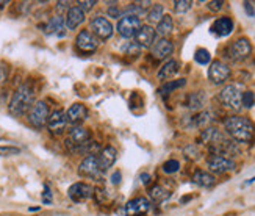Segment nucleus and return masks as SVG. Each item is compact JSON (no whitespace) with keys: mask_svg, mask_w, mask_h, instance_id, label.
I'll return each mask as SVG.
<instances>
[{"mask_svg":"<svg viewBox=\"0 0 255 216\" xmlns=\"http://www.w3.org/2000/svg\"><path fill=\"white\" fill-rule=\"evenodd\" d=\"M224 127L236 143H249L255 135V125L244 116H230L225 119Z\"/></svg>","mask_w":255,"mask_h":216,"instance_id":"nucleus-1","label":"nucleus"},{"mask_svg":"<svg viewBox=\"0 0 255 216\" xmlns=\"http://www.w3.org/2000/svg\"><path fill=\"white\" fill-rule=\"evenodd\" d=\"M33 101H35V89L29 83H24L13 94L10 105H8V110H10L13 116H22L29 110H32V107L35 105Z\"/></svg>","mask_w":255,"mask_h":216,"instance_id":"nucleus-2","label":"nucleus"},{"mask_svg":"<svg viewBox=\"0 0 255 216\" xmlns=\"http://www.w3.org/2000/svg\"><path fill=\"white\" fill-rule=\"evenodd\" d=\"M219 101L224 107L230 108V110L240 111L243 107V93L236 85H227L221 89Z\"/></svg>","mask_w":255,"mask_h":216,"instance_id":"nucleus-3","label":"nucleus"},{"mask_svg":"<svg viewBox=\"0 0 255 216\" xmlns=\"http://www.w3.org/2000/svg\"><path fill=\"white\" fill-rule=\"evenodd\" d=\"M117 33H119L122 38H133V36H136V33L140 32L141 29V21L138 16L135 14H124L119 22H117Z\"/></svg>","mask_w":255,"mask_h":216,"instance_id":"nucleus-4","label":"nucleus"},{"mask_svg":"<svg viewBox=\"0 0 255 216\" xmlns=\"http://www.w3.org/2000/svg\"><path fill=\"white\" fill-rule=\"evenodd\" d=\"M49 116L50 114H49L47 104H45L44 101H39L32 107V110L29 113V122L36 129H42L44 125L47 124Z\"/></svg>","mask_w":255,"mask_h":216,"instance_id":"nucleus-5","label":"nucleus"},{"mask_svg":"<svg viewBox=\"0 0 255 216\" xmlns=\"http://www.w3.org/2000/svg\"><path fill=\"white\" fill-rule=\"evenodd\" d=\"M88 141H91V133H89V130L85 129V127H80V125H75V127L69 132V137L66 140V146L72 152H77Z\"/></svg>","mask_w":255,"mask_h":216,"instance_id":"nucleus-6","label":"nucleus"},{"mask_svg":"<svg viewBox=\"0 0 255 216\" xmlns=\"http://www.w3.org/2000/svg\"><path fill=\"white\" fill-rule=\"evenodd\" d=\"M89 27H91V30H93V35L97 36L99 39H104V41L110 39L111 36H113V32H114L111 22L108 21L107 17H104V16L93 17V19H91Z\"/></svg>","mask_w":255,"mask_h":216,"instance_id":"nucleus-7","label":"nucleus"},{"mask_svg":"<svg viewBox=\"0 0 255 216\" xmlns=\"http://www.w3.org/2000/svg\"><path fill=\"white\" fill-rule=\"evenodd\" d=\"M251 53H252V46L248 38H238L229 47V57L233 61H243L246 58H249Z\"/></svg>","mask_w":255,"mask_h":216,"instance_id":"nucleus-8","label":"nucleus"},{"mask_svg":"<svg viewBox=\"0 0 255 216\" xmlns=\"http://www.w3.org/2000/svg\"><path fill=\"white\" fill-rule=\"evenodd\" d=\"M230 77V68L225 63L216 60L208 68V78L213 85H222Z\"/></svg>","mask_w":255,"mask_h":216,"instance_id":"nucleus-9","label":"nucleus"},{"mask_svg":"<svg viewBox=\"0 0 255 216\" xmlns=\"http://www.w3.org/2000/svg\"><path fill=\"white\" fill-rule=\"evenodd\" d=\"M208 169L215 174H225L230 173V171H235L236 165L232 158H227L222 155H212L210 158L207 160Z\"/></svg>","mask_w":255,"mask_h":216,"instance_id":"nucleus-10","label":"nucleus"},{"mask_svg":"<svg viewBox=\"0 0 255 216\" xmlns=\"http://www.w3.org/2000/svg\"><path fill=\"white\" fill-rule=\"evenodd\" d=\"M78 174L81 177H88V179H99L102 174V169L99 165V158L96 155H88L83 158V161L78 166Z\"/></svg>","mask_w":255,"mask_h":216,"instance_id":"nucleus-11","label":"nucleus"},{"mask_svg":"<svg viewBox=\"0 0 255 216\" xmlns=\"http://www.w3.org/2000/svg\"><path fill=\"white\" fill-rule=\"evenodd\" d=\"M150 210V201L147 197H136V199L127 202L125 216H146Z\"/></svg>","mask_w":255,"mask_h":216,"instance_id":"nucleus-12","label":"nucleus"},{"mask_svg":"<svg viewBox=\"0 0 255 216\" xmlns=\"http://www.w3.org/2000/svg\"><path fill=\"white\" fill-rule=\"evenodd\" d=\"M68 194L74 202H83V201H88L89 197L94 196V188L88 183L77 182L69 188Z\"/></svg>","mask_w":255,"mask_h":216,"instance_id":"nucleus-13","label":"nucleus"},{"mask_svg":"<svg viewBox=\"0 0 255 216\" xmlns=\"http://www.w3.org/2000/svg\"><path fill=\"white\" fill-rule=\"evenodd\" d=\"M66 125H68V118H66V113L63 110H55L49 116L47 127L52 135H61L66 130Z\"/></svg>","mask_w":255,"mask_h":216,"instance_id":"nucleus-14","label":"nucleus"},{"mask_svg":"<svg viewBox=\"0 0 255 216\" xmlns=\"http://www.w3.org/2000/svg\"><path fill=\"white\" fill-rule=\"evenodd\" d=\"M75 44H77L78 50L85 52V53H93L97 49V39H96V36L91 33V32H88V30H81L77 35Z\"/></svg>","mask_w":255,"mask_h":216,"instance_id":"nucleus-15","label":"nucleus"},{"mask_svg":"<svg viewBox=\"0 0 255 216\" xmlns=\"http://www.w3.org/2000/svg\"><path fill=\"white\" fill-rule=\"evenodd\" d=\"M155 36H157V30L153 29L152 25H141V29L136 33L135 38H136V42H138L143 49L144 47L147 49L155 44Z\"/></svg>","mask_w":255,"mask_h":216,"instance_id":"nucleus-16","label":"nucleus"},{"mask_svg":"<svg viewBox=\"0 0 255 216\" xmlns=\"http://www.w3.org/2000/svg\"><path fill=\"white\" fill-rule=\"evenodd\" d=\"M150 50H152V55L155 57L157 60H165L169 55H172V52H174V46H172V42L168 38H160L150 47Z\"/></svg>","mask_w":255,"mask_h":216,"instance_id":"nucleus-17","label":"nucleus"},{"mask_svg":"<svg viewBox=\"0 0 255 216\" xmlns=\"http://www.w3.org/2000/svg\"><path fill=\"white\" fill-rule=\"evenodd\" d=\"M66 29L68 30H75L80 24L85 22V11L78 6H71L66 14Z\"/></svg>","mask_w":255,"mask_h":216,"instance_id":"nucleus-18","label":"nucleus"},{"mask_svg":"<svg viewBox=\"0 0 255 216\" xmlns=\"http://www.w3.org/2000/svg\"><path fill=\"white\" fill-rule=\"evenodd\" d=\"M225 140V135L218 130L216 127H207L205 130H202V135H200V141L204 144H208L210 147L218 146L219 143H222Z\"/></svg>","mask_w":255,"mask_h":216,"instance_id":"nucleus-19","label":"nucleus"},{"mask_svg":"<svg viewBox=\"0 0 255 216\" xmlns=\"http://www.w3.org/2000/svg\"><path fill=\"white\" fill-rule=\"evenodd\" d=\"M88 116V110L83 104H74L69 107V110L66 113L68 122H71L72 125H78L80 122H83Z\"/></svg>","mask_w":255,"mask_h":216,"instance_id":"nucleus-20","label":"nucleus"},{"mask_svg":"<svg viewBox=\"0 0 255 216\" xmlns=\"http://www.w3.org/2000/svg\"><path fill=\"white\" fill-rule=\"evenodd\" d=\"M99 165H100V169H102V173H105V171L108 168H111L114 165V161L117 158V150L111 146H108L105 149L100 150V154H99Z\"/></svg>","mask_w":255,"mask_h":216,"instance_id":"nucleus-21","label":"nucleus"},{"mask_svg":"<svg viewBox=\"0 0 255 216\" xmlns=\"http://www.w3.org/2000/svg\"><path fill=\"white\" fill-rule=\"evenodd\" d=\"M233 30V21L230 17H219V19H216L215 24L212 25V32L216 35V36H229Z\"/></svg>","mask_w":255,"mask_h":216,"instance_id":"nucleus-22","label":"nucleus"},{"mask_svg":"<svg viewBox=\"0 0 255 216\" xmlns=\"http://www.w3.org/2000/svg\"><path fill=\"white\" fill-rule=\"evenodd\" d=\"M193 182L199 186H202V188H210L215 185L216 182V179L213 174L210 173H207V171H196V174L193 177Z\"/></svg>","mask_w":255,"mask_h":216,"instance_id":"nucleus-23","label":"nucleus"},{"mask_svg":"<svg viewBox=\"0 0 255 216\" xmlns=\"http://www.w3.org/2000/svg\"><path fill=\"white\" fill-rule=\"evenodd\" d=\"M179 71V63L176 60H168L165 65L161 66V69L158 71V78L160 80H168L172 75H176Z\"/></svg>","mask_w":255,"mask_h":216,"instance_id":"nucleus-24","label":"nucleus"},{"mask_svg":"<svg viewBox=\"0 0 255 216\" xmlns=\"http://www.w3.org/2000/svg\"><path fill=\"white\" fill-rule=\"evenodd\" d=\"M205 102H207V96L204 91L191 93L188 97V107L191 108V110H200V108H204Z\"/></svg>","mask_w":255,"mask_h":216,"instance_id":"nucleus-25","label":"nucleus"},{"mask_svg":"<svg viewBox=\"0 0 255 216\" xmlns=\"http://www.w3.org/2000/svg\"><path fill=\"white\" fill-rule=\"evenodd\" d=\"M66 27L65 17L63 16H53L52 19L49 21V24L45 25V33L52 35V33H60L63 29Z\"/></svg>","mask_w":255,"mask_h":216,"instance_id":"nucleus-26","label":"nucleus"},{"mask_svg":"<svg viewBox=\"0 0 255 216\" xmlns=\"http://www.w3.org/2000/svg\"><path fill=\"white\" fill-rule=\"evenodd\" d=\"M149 196L155 202H163V201H166L168 197L171 196V191L166 190V188L163 186V185H158L157 183V185H153L150 190H149Z\"/></svg>","mask_w":255,"mask_h":216,"instance_id":"nucleus-27","label":"nucleus"},{"mask_svg":"<svg viewBox=\"0 0 255 216\" xmlns=\"http://www.w3.org/2000/svg\"><path fill=\"white\" fill-rule=\"evenodd\" d=\"M186 85V80L185 78H179V80H171V82H166L165 85L160 86V94L161 96H168L171 94L172 91H176V89L182 88Z\"/></svg>","mask_w":255,"mask_h":216,"instance_id":"nucleus-28","label":"nucleus"},{"mask_svg":"<svg viewBox=\"0 0 255 216\" xmlns=\"http://www.w3.org/2000/svg\"><path fill=\"white\" fill-rule=\"evenodd\" d=\"M172 29H174V24H172V17L171 16H163V19L158 22L157 25V33L161 35L163 38H166V36L172 32Z\"/></svg>","mask_w":255,"mask_h":216,"instance_id":"nucleus-29","label":"nucleus"},{"mask_svg":"<svg viewBox=\"0 0 255 216\" xmlns=\"http://www.w3.org/2000/svg\"><path fill=\"white\" fill-rule=\"evenodd\" d=\"M147 19L150 22H160L163 19V5L157 3V5H152L150 6V11L147 13Z\"/></svg>","mask_w":255,"mask_h":216,"instance_id":"nucleus-30","label":"nucleus"},{"mask_svg":"<svg viewBox=\"0 0 255 216\" xmlns=\"http://www.w3.org/2000/svg\"><path fill=\"white\" fill-rule=\"evenodd\" d=\"M212 122V113L210 111H202L194 118V125L196 127H207Z\"/></svg>","mask_w":255,"mask_h":216,"instance_id":"nucleus-31","label":"nucleus"},{"mask_svg":"<svg viewBox=\"0 0 255 216\" xmlns=\"http://www.w3.org/2000/svg\"><path fill=\"white\" fill-rule=\"evenodd\" d=\"M194 60L199 63V65H208L212 61V55L207 49H199L194 53Z\"/></svg>","mask_w":255,"mask_h":216,"instance_id":"nucleus-32","label":"nucleus"},{"mask_svg":"<svg viewBox=\"0 0 255 216\" xmlns=\"http://www.w3.org/2000/svg\"><path fill=\"white\" fill-rule=\"evenodd\" d=\"M191 3L189 0H176L174 2V10H176V13H179V14H182V13H186L189 8H191Z\"/></svg>","mask_w":255,"mask_h":216,"instance_id":"nucleus-33","label":"nucleus"},{"mask_svg":"<svg viewBox=\"0 0 255 216\" xmlns=\"http://www.w3.org/2000/svg\"><path fill=\"white\" fill-rule=\"evenodd\" d=\"M180 169V163L177 160H168L165 165H163V171H165L166 174H174Z\"/></svg>","mask_w":255,"mask_h":216,"instance_id":"nucleus-34","label":"nucleus"},{"mask_svg":"<svg viewBox=\"0 0 255 216\" xmlns=\"http://www.w3.org/2000/svg\"><path fill=\"white\" fill-rule=\"evenodd\" d=\"M21 154L19 147H13V146H0V157H8V155H17Z\"/></svg>","mask_w":255,"mask_h":216,"instance_id":"nucleus-35","label":"nucleus"},{"mask_svg":"<svg viewBox=\"0 0 255 216\" xmlns=\"http://www.w3.org/2000/svg\"><path fill=\"white\" fill-rule=\"evenodd\" d=\"M255 104V94L252 91H246L243 93V107L246 108H252Z\"/></svg>","mask_w":255,"mask_h":216,"instance_id":"nucleus-36","label":"nucleus"},{"mask_svg":"<svg viewBox=\"0 0 255 216\" xmlns=\"http://www.w3.org/2000/svg\"><path fill=\"white\" fill-rule=\"evenodd\" d=\"M52 191H50V186L49 185H44V193H42V204L49 205L52 204Z\"/></svg>","mask_w":255,"mask_h":216,"instance_id":"nucleus-37","label":"nucleus"},{"mask_svg":"<svg viewBox=\"0 0 255 216\" xmlns=\"http://www.w3.org/2000/svg\"><path fill=\"white\" fill-rule=\"evenodd\" d=\"M141 46L138 42H130L129 44V47H127L125 50H127V53H129V55H138V53L141 52Z\"/></svg>","mask_w":255,"mask_h":216,"instance_id":"nucleus-38","label":"nucleus"},{"mask_svg":"<svg viewBox=\"0 0 255 216\" xmlns=\"http://www.w3.org/2000/svg\"><path fill=\"white\" fill-rule=\"evenodd\" d=\"M94 5H96V0H85V2H78V8H81L83 11L93 10Z\"/></svg>","mask_w":255,"mask_h":216,"instance_id":"nucleus-39","label":"nucleus"},{"mask_svg":"<svg viewBox=\"0 0 255 216\" xmlns=\"http://www.w3.org/2000/svg\"><path fill=\"white\" fill-rule=\"evenodd\" d=\"M224 2H221V0H213V2H208V8H210L212 11H219L222 8Z\"/></svg>","mask_w":255,"mask_h":216,"instance_id":"nucleus-40","label":"nucleus"},{"mask_svg":"<svg viewBox=\"0 0 255 216\" xmlns=\"http://www.w3.org/2000/svg\"><path fill=\"white\" fill-rule=\"evenodd\" d=\"M110 180H111V183H113V185H119V183H121V180H122L121 171H114V173L111 174V177H110Z\"/></svg>","mask_w":255,"mask_h":216,"instance_id":"nucleus-41","label":"nucleus"},{"mask_svg":"<svg viewBox=\"0 0 255 216\" xmlns=\"http://www.w3.org/2000/svg\"><path fill=\"white\" fill-rule=\"evenodd\" d=\"M108 16H110V17H119L121 16L119 8H117L116 5H111L110 8H108Z\"/></svg>","mask_w":255,"mask_h":216,"instance_id":"nucleus-42","label":"nucleus"},{"mask_svg":"<svg viewBox=\"0 0 255 216\" xmlns=\"http://www.w3.org/2000/svg\"><path fill=\"white\" fill-rule=\"evenodd\" d=\"M244 10H246V13H248L249 17H254L255 16V10H254V6H252L251 2H244Z\"/></svg>","mask_w":255,"mask_h":216,"instance_id":"nucleus-43","label":"nucleus"},{"mask_svg":"<svg viewBox=\"0 0 255 216\" xmlns=\"http://www.w3.org/2000/svg\"><path fill=\"white\" fill-rule=\"evenodd\" d=\"M5 78H6V71L2 65H0V85L5 82Z\"/></svg>","mask_w":255,"mask_h":216,"instance_id":"nucleus-44","label":"nucleus"},{"mask_svg":"<svg viewBox=\"0 0 255 216\" xmlns=\"http://www.w3.org/2000/svg\"><path fill=\"white\" fill-rule=\"evenodd\" d=\"M141 182H143V185H149L150 183V176L149 174H141Z\"/></svg>","mask_w":255,"mask_h":216,"instance_id":"nucleus-45","label":"nucleus"},{"mask_svg":"<svg viewBox=\"0 0 255 216\" xmlns=\"http://www.w3.org/2000/svg\"><path fill=\"white\" fill-rule=\"evenodd\" d=\"M69 5V2H58L57 3V8H60V10H61V8H66Z\"/></svg>","mask_w":255,"mask_h":216,"instance_id":"nucleus-46","label":"nucleus"},{"mask_svg":"<svg viewBox=\"0 0 255 216\" xmlns=\"http://www.w3.org/2000/svg\"><path fill=\"white\" fill-rule=\"evenodd\" d=\"M255 182V177H252L251 180H248V182H246V185H249V183H254Z\"/></svg>","mask_w":255,"mask_h":216,"instance_id":"nucleus-47","label":"nucleus"},{"mask_svg":"<svg viewBox=\"0 0 255 216\" xmlns=\"http://www.w3.org/2000/svg\"><path fill=\"white\" fill-rule=\"evenodd\" d=\"M39 210V207H32V209H30V212H38Z\"/></svg>","mask_w":255,"mask_h":216,"instance_id":"nucleus-48","label":"nucleus"}]
</instances>
